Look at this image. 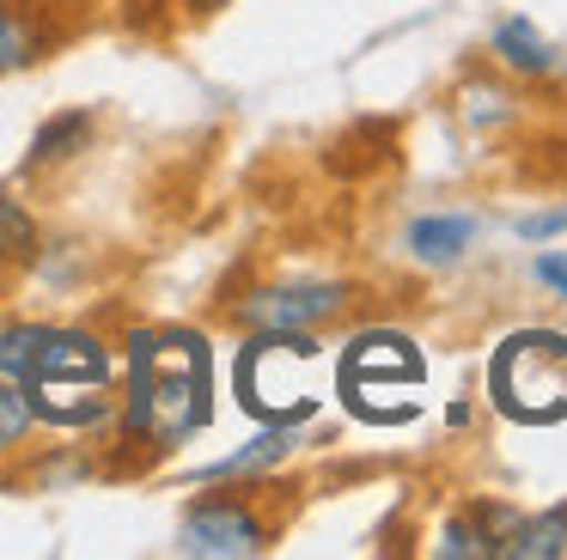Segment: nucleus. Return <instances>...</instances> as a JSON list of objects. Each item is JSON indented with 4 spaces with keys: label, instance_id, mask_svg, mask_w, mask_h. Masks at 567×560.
<instances>
[{
    "label": "nucleus",
    "instance_id": "1",
    "mask_svg": "<svg viewBox=\"0 0 567 560\" xmlns=\"http://www.w3.org/2000/svg\"><path fill=\"white\" fill-rule=\"evenodd\" d=\"M214 426V341L196 323H135L116 348L104 475H141Z\"/></svg>",
    "mask_w": 567,
    "mask_h": 560
},
{
    "label": "nucleus",
    "instance_id": "2",
    "mask_svg": "<svg viewBox=\"0 0 567 560\" xmlns=\"http://www.w3.org/2000/svg\"><path fill=\"white\" fill-rule=\"evenodd\" d=\"M25 390L31 408H38V426L80 438L104 433L116 414V348L92 323H43Z\"/></svg>",
    "mask_w": 567,
    "mask_h": 560
},
{
    "label": "nucleus",
    "instance_id": "3",
    "mask_svg": "<svg viewBox=\"0 0 567 560\" xmlns=\"http://www.w3.org/2000/svg\"><path fill=\"white\" fill-rule=\"evenodd\" d=\"M269 481H208V494L184 499L172 530V554L184 560H257L281 542V518L269 506Z\"/></svg>",
    "mask_w": 567,
    "mask_h": 560
},
{
    "label": "nucleus",
    "instance_id": "4",
    "mask_svg": "<svg viewBox=\"0 0 567 560\" xmlns=\"http://www.w3.org/2000/svg\"><path fill=\"white\" fill-rule=\"evenodd\" d=\"M318 335H245L233 353V396L250 421L262 426H306L318 414L311 365H318Z\"/></svg>",
    "mask_w": 567,
    "mask_h": 560
},
{
    "label": "nucleus",
    "instance_id": "5",
    "mask_svg": "<svg viewBox=\"0 0 567 560\" xmlns=\"http://www.w3.org/2000/svg\"><path fill=\"white\" fill-rule=\"evenodd\" d=\"M488 396L518 426L567 421V335L561 329H513L488 353Z\"/></svg>",
    "mask_w": 567,
    "mask_h": 560
},
{
    "label": "nucleus",
    "instance_id": "6",
    "mask_svg": "<svg viewBox=\"0 0 567 560\" xmlns=\"http://www.w3.org/2000/svg\"><path fill=\"white\" fill-rule=\"evenodd\" d=\"M421 377H427V360H421L415 341L396 335V329H367V335H354L342 348V360H336V396H342L348 414H360V421L391 426V414H384L379 396H403Z\"/></svg>",
    "mask_w": 567,
    "mask_h": 560
},
{
    "label": "nucleus",
    "instance_id": "7",
    "mask_svg": "<svg viewBox=\"0 0 567 560\" xmlns=\"http://www.w3.org/2000/svg\"><path fill=\"white\" fill-rule=\"evenodd\" d=\"M348 280H262L226 299V323L238 335H318L323 323L348 311Z\"/></svg>",
    "mask_w": 567,
    "mask_h": 560
},
{
    "label": "nucleus",
    "instance_id": "8",
    "mask_svg": "<svg viewBox=\"0 0 567 560\" xmlns=\"http://www.w3.org/2000/svg\"><path fill=\"white\" fill-rule=\"evenodd\" d=\"M62 7L55 0H0V80L31 73L62 43Z\"/></svg>",
    "mask_w": 567,
    "mask_h": 560
},
{
    "label": "nucleus",
    "instance_id": "9",
    "mask_svg": "<svg viewBox=\"0 0 567 560\" xmlns=\"http://www.w3.org/2000/svg\"><path fill=\"white\" fill-rule=\"evenodd\" d=\"M92 141H99V110L92 104H68L55 110V116L38 122V134H31L25 158H19V177H55V170L80 165V158L92 153Z\"/></svg>",
    "mask_w": 567,
    "mask_h": 560
},
{
    "label": "nucleus",
    "instance_id": "10",
    "mask_svg": "<svg viewBox=\"0 0 567 560\" xmlns=\"http://www.w3.org/2000/svg\"><path fill=\"white\" fill-rule=\"evenodd\" d=\"M293 450H299V426H262V433L245 438L238 450L202 463L189 481H196V487H208V481H275V469H281Z\"/></svg>",
    "mask_w": 567,
    "mask_h": 560
},
{
    "label": "nucleus",
    "instance_id": "11",
    "mask_svg": "<svg viewBox=\"0 0 567 560\" xmlns=\"http://www.w3.org/2000/svg\"><path fill=\"white\" fill-rule=\"evenodd\" d=\"M488 55L506 80H549V73H561V49H555L549 37L537 31V19H525V12H506V19L494 24Z\"/></svg>",
    "mask_w": 567,
    "mask_h": 560
},
{
    "label": "nucleus",
    "instance_id": "12",
    "mask_svg": "<svg viewBox=\"0 0 567 560\" xmlns=\"http://www.w3.org/2000/svg\"><path fill=\"white\" fill-rule=\"evenodd\" d=\"M43 256V226L31 214V201L13 189V183H0V280L7 274H31Z\"/></svg>",
    "mask_w": 567,
    "mask_h": 560
},
{
    "label": "nucleus",
    "instance_id": "13",
    "mask_svg": "<svg viewBox=\"0 0 567 560\" xmlns=\"http://www.w3.org/2000/svg\"><path fill=\"white\" fill-rule=\"evenodd\" d=\"M476 214H415L409 219V231H403V243H409V256L415 262H427V268H445V262H457V256L476 243Z\"/></svg>",
    "mask_w": 567,
    "mask_h": 560
},
{
    "label": "nucleus",
    "instance_id": "14",
    "mask_svg": "<svg viewBox=\"0 0 567 560\" xmlns=\"http://www.w3.org/2000/svg\"><path fill=\"white\" fill-rule=\"evenodd\" d=\"M457 116H464L476 134H501V128H513V122L525 116V97H518V85L506 80V73L501 80L476 73V80L457 85Z\"/></svg>",
    "mask_w": 567,
    "mask_h": 560
},
{
    "label": "nucleus",
    "instance_id": "15",
    "mask_svg": "<svg viewBox=\"0 0 567 560\" xmlns=\"http://www.w3.org/2000/svg\"><path fill=\"white\" fill-rule=\"evenodd\" d=\"M561 554H567V506H543L518 518L501 560H561Z\"/></svg>",
    "mask_w": 567,
    "mask_h": 560
},
{
    "label": "nucleus",
    "instance_id": "16",
    "mask_svg": "<svg viewBox=\"0 0 567 560\" xmlns=\"http://www.w3.org/2000/svg\"><path fill=\"white\" fill-rule=\"evenodd\" d=\"M38 433V408H31V390L19 377L0 372V457H19Z\"/></svg>",
    "mask_w": 567,
    "mask_h": 560
},
{
    "label": "nucleus",
    "instance_id": "17",
    "mask_svg": "<svg viewBox=\"0 0 567 560\" xmlns=\"http://www.w3.org/2000/svg\"><path fill=\"white\" fill-rule=\"evenodd\" d=\"M555 231H567V201L549 207V214H525V219H518V238H525V243H543V238H555Z\"/></svg>",
    "mask_w": 567,
    "mask_h": 560
},
{
    "label": "nucleus",
    "instance_id": "18",
    "mask_svg": "<svg viewBox=\"0 0 567 560\" xmlns=\"http://www.w3.org/2000/svg\"><path fill=\"white\" fill-rule=\"evenodd\" d=\"M530 274H537V287H549L555 299H567V256L561 250H543L537 262H530Z\"/></svg>",
    "mask_w": 567,
    "mask_h": 560
},
{
    "label": "nucleus",
    "instance_id": "19",
    "mask_svg": "<svg viewBox=\"0 0 567 560\" xmlns=\"http://www.w3.org/2000/svg\"><path fill=\"white\" fill-rule=\"evenodd\" d=\"M177 7H184L189 19H214V12H226L233 0H177Z\"/></svg>",
    "mask_w": 567,
    "mask_h": 560
},
{
    "label": "nucleus",
    "instance_id": "20",
    "mask_svg": "<svg viewBox=\"0 0 567 560\" xmlns=\"http://www.w3.org/2000/svg\"><path fill=\"white\" fill-rule=\"evenodd\" d=\"M470 414H476V402H464V396H457L452 408H445V421H452V426H470Z\"/></svg>",
    "mask_w": 567,
    "mask_h": 560
},
{
    "label": "nucleus",
    "instance_id": "21",
    "mask_svg": "<svg viewBox=\"0 0 567 560\" xmlns=\"http://www.w3.org/2000/svg\"><path fill=\"white\" fill-rule=\"evenodd\" d=\"M13 311V292H7V280H0V317Z\"/></svg>",
    "mask_w": 567,
    "mask_h": 560
}]
</instances>
